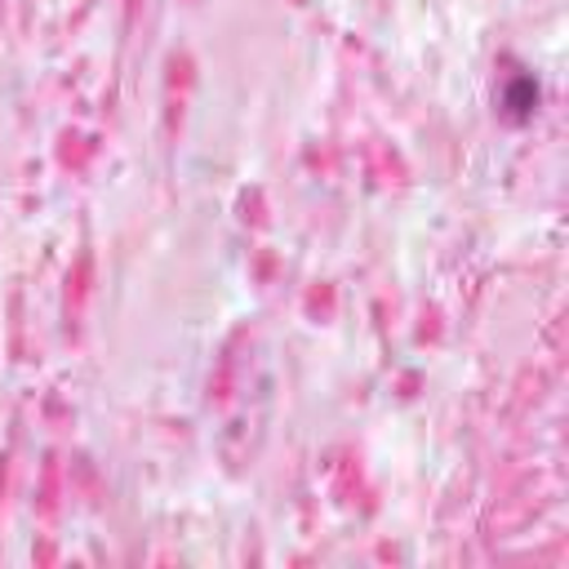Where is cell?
<instances>
[{"mask_svg": "<svg viewBox=\"0 0 569 569\" xmlns=\"http://www.w3.org/2000/svg\"><path fill=\"white\" fill-rule=\"evenodd\" d=\"M502 116L507 120H529L533 116V107H538V84L529 80V76H511L507 84H502Z\"/></svg>", "mask_w": 569, "mask_h": 569, "instance_id": "1", "label": "cell"}]
</instances>
